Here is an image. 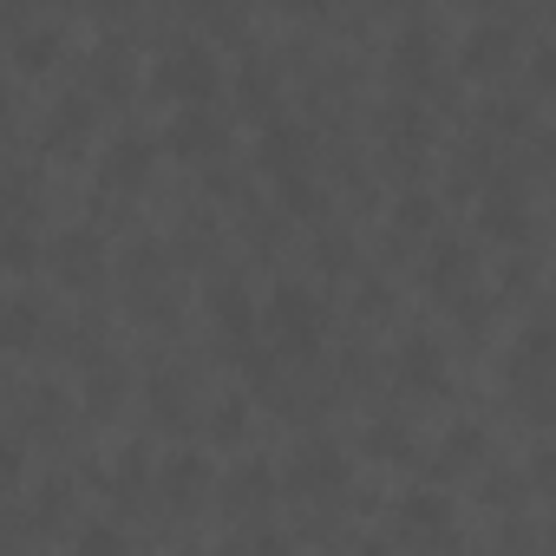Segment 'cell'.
<instances>
[{"instance_id":"1","label":"cell","mask_w":556,"mask_h":556,"mask_svg":"<svg viewBox=\"0 0 556 556\" xmlns=\"http://www.w3.org/2000/svg\"><path fill=\"white\" fill-rule=\"evenodd\" d=\"M262 328L275 341V354L289 361H315L321 354V334H328V308L308 282H275L268 302H262Z\"/></svg>"},{"instance_id":"2","label":"cell","mask_w":556,"mask_h":556,"mask_svg":"<svg viewBox=\"0 0 556 556\" xmlns=\"http://www.w3.org/2000/svg\"><path fill=\"white\" fill-rule=\"evenodd\" d=\"M151 86L164 92V99H177V112L184 105H216V92H223V60H216V47L210 40H164L157 47V60H151Z\"/></svg>"},{"instance_id":"3","label":"cell","mask_w":556,"mask_h":556,"mask_svg":"<svg viewBox=\"0 0 556 556\" xmlns=\"http://www.w3.org/2000/svg\"><path fill=\"white\" fill-rule=\"evenodd\" d=\"M458 536V517H452V497L439 484H413L400 504H393V543L400 549H419V556H439L452 549Z\"/></svg>"},{"instance_id":"4","label":"cell","mask_w":556,"mask_h":556,"mask_svg":"<svg viewBox=\"0 0 556 556\" xmlns=\"http://www.w3.org/2000/svg\"><path fill=\"white\" fill-rule=\"evenodd\" d=\"M282 484H289L295 497H334V491L348 484V452H341L328 432H308V439L289 452Z\"/></svg>"},{"instance_id":"5","label":"cell","mask_w":556,"mask_h":556,"mask_svg":"<svg viewBox=\"0 0 556 556\" xmlns=\"http://www.w3.org/2000/svg\"><path fill=\"white\" fill-rule=\"evenodd\" d=\"M40 262H53V275H60L66 289H92V282H105V236H99L92 223H66V229L47 242Z\"/></svg>"},{"instance_id":"6","label":"cell","mask_w":556,"mask_h":556,"mask_svg":"<svg viewBox=\"0 0 556 556\" xmlns=\"http://www.w3.org/2000/svg\"><path fill=\"white\" fill-rule=\"evenodd\" d=\"M151 491L164 497V510H197L210 491H216V471L203 452H170L151 465Z\"/></svg>"},{"instance_id":"7","label":"cell","mask_w":556,"mask_h":556,"mask_svg":"<svg viewBox=\"0 0 556 556\" xmlns=\"http://www.w3.org/2000/svg\"><path fill=\"white\" fill-rule=\"evenodd\" d=\"M164 138H170V151H177L184 164H216V157L229 151V118H223L216 105H184Z\"/></svg>"},{"instance_id":"8","label":"cell","mask_w":556,"mask_h":556,"mask_svg":"<svg viewBox=\"0 0 556 556\" xmlns=\"http://www.w3.org/2000/svg\"><path fill=\"white\" fill-rule=\"evenodd\" d=\"M530 223H536V216H530V190H523V177H491L484 197H478V229L497 236V242H523Z\"/></svg>"},{"instance_id":"9","label":"cell","mask_w":556,"mask_h":556,"mask_svg":"<svg viewBox=\"0 0 556 556\" xmlns=\"http://www.w3.org/2000/svg\"><path fill=\"white\" fill-rule=\"evenodd\" d=\"M255 151H262V164H268L275 177H302L308 157H315V131H308L302 118H289V112H268Z\"/></svg>"},{"instance_id":"10","label":"cell","mask_w":556,"mask_h":556,"mask_svg":"<svg viewBox=\"0 0 556 556\" xmlns=\"http://www.w3.org/2000/svg\"><path fill=\"white\" fill-rule=\"evenodd\" d=\"M216 491H223V510H229V517H262V510L275 504V491H282V478H275L268 458H242V465L223 471Z\"/></svg>"},{"instance_id":"11","label":"cell","mask_w":556,"mask_h":556,"mask_svg":"<svg viewBox=\"0 0 556 556\" xmlns=\"http://www.w3.org/2000/svg\"><path fill=\"white\" fill-rule=\"evenodd\" d=\"M510 53H517V21H504V14L471 21L465 40H458V66H465V73H504Z\"/></svg>"},{"instance_id":"12","label":"cell","mask_w":556,"mask_h":556,"mask_svg":"<svg viewBox=\"0 0 556 556\" xmlns=\"http://www.w3.org/2000/svg\"><path fill=\"white\" fill-rule=\"evenodd\" d=\"M151 164H157V144L144 131H112L105 151H99V184L105 190H138L151 177Z\"/></svg>"},{"instance_id":"13","label":"cell","mask_w":556,"mask_h":556,"mask_svg":"<svg viewBox=\"0 0 556 556\" xmlns=\"http://www.w3.org/2000/svg\"><path fill=\"white\" fill-rule=\"evenodd\" d=\"M393 79L400 86H432L439 79V34H432V21H406L400 34H393Z\"/></svg>"},{"instance_id":"14","label":"cell","mask_w":556,"mask_h":556,"mask_svg":"<svg viewBox=\"0 0 556 556\" xmlns=\"http://www.w3.org/2000/svg\"><path fill=\"white\" fill-rule=\"evenodd\" d=\"M471 282H478V255H471V242H458V236L445 242V236H439V242H432V262H426V289H432L439 302H452V295L465 302Z\"/></svg>"},{"instance_id":"15","label":"cell","mask_w":556,"mask_h":556,"mask_svg":"<svg viewBox=\"0 0 556 556\" xmlns=\"http://www.w3.org/2000/svg\"><path fill=\"white\" fill-rule=\"evenodd\" d=\"M203 302H210V315H216V328H223V341H229V348H236V341H249V328H255V295H249L242 275H216Z\"/></svg>"},{"instance_id":"16","label":"cell","mask_w":556,"mask_h":556,"mask_svg":"<svg viewBox=\"0 0 556 556\" xmlns=\"http://www.w3.org/2000/svg\"><path fill=\"white\" fill-rule=\"evenodd\" d=\"M393 367H400V387L439 393L445 387V348H439V334H406L400 354H393Z\"/></svg>"},{"instance_id":"17","label":"cell","mask_w":556,"mask_h":556,"mask_svg":"<svg viewBox=\"0 0 556 556\" xmlns=\"http://www.w3.org/2000/svg\"><path fill=\"white\" fill-rule=\"evenodd\" d=\"M86 131H92V99H86V92H60V99L47 105L40 144H47V151H79Z\"/></svg>"},{"instance_id":"18","label":"cell","mask_w":556,"mask_h":556,"mask_svg":"<svg viewBox=\"0 0 556 556\" xmlns=\"http://www.w3.org/2000/svg\"><path fill=\"white\" fill-rule=\"evenodd\" d=\"M40 328H47L40 295H27V289H8V295H0V348H8V354L34 348V341H40Z\"/></svg>"},{"instance_id":"19","label":"cell","mask_w":556,"mask_h":556,"mask_svg":"<svg viewBox=\"0 0 556 556\" xmlns=\"http://www.w3.org/2000/svg\"><path fill=\"white\" fill-rule=\"evenodd\" d=\"M484 452H491V439H484V426L478 419H458L445 439H439V478H452V471H478L484 465Z\"/></svg>"},{"instance_id":"20","label":"cell","mask_w":556,"mask_h":556,"mask_svg":"<svg viewBox=\"0 0 556 556\" xmlns=\"http://www.w3.org/2000/svg\"><path fill=\"white\" fill-rule=\"evenodd\" d=\"M99 484H105V491H112L118 504H131V497H144V491H151V452H144V445H118Z\"/></svg>"},{"instance_id":"21","label":"cell","mask_w":556,"mask_h":556,"mask_svg":"<svg viewBox=\"0 0 556 556\" xmlns=\"http://www.w3.org/2000/svg\"><path fill=\"white\" fill-rule=\"evenodd\" d=\"M34 203H40V170L34 164H8L0 170V229H21Z\"/></svg>"},{"instance_id":"22","label":"cell","mask_w":556,"mask_h":556,"mask_svg":"<svg viewBox=\"0 0 556 556\" xmlns=\"http://www.w3.org/2000/svg\"><path fill=\"white\" fill-rule=\"evenodd\" d=\"M543 361H549V328L536 321V328H523V334H517V348H510V387H517L523 400H536Z\"/></svg>"},{"instance_id":"23","label":"cell","mask_w":556,"mask_h":556,"mask_svg":"<svg viewBox=\"0 0 556 556\" xmlns=\"http://www.w3.org/2000/svg\"><path fill=\"white\" fill-rule=\"evenodd\" d=\"M380 138H387L393 157H419V151H426V112H419L413 99H400V105L380 118Z\"/></svg>"},{"instance_id":"24","label":"cell","mask_w":556,"mask_h":556,"mask_svg":"<svg viewBox=\"0 0 556 556\" xmlns=\"http://www.w3.org/2000/svg\"><path fill=\"white\" fill-rule=\"evenodd\" d=\"M60 40H66V34H60L53 21L21 27V34H14V66H21V73H47V66L60 60Z\"/></svg>"},{"instance_id":"25","label":"cell","mask_w":556,"mask_h":556,"mask_svg":"<svg viewBox=\"0 0 556 556\" xmlns=\"http://www.w3.org/2000/svg\"><path fill=\"white\" fill-rule=\"evenodd\" d=\"M361 452H367V458H380V465H400V458L413 452L406 419H387V413H380V419H367V426H361Z\"/></svg>"},{"instance_id":"26","label":"cell","mask_w":556,"mask_h":556,"mask_svg":"<svg viewBox=\"0 0 556 556\" xmlns=\"http://www.w3.org/2000/svg\"><path fill=\"white\" fill-rule=\"evenodd\" d=\"M125 86H131L125 47H99V53H92V79H86L79 92H86V99H99V92H105V99H125Z\"/></svg>"},{"instance_id":"27","label":"cell","mask_w":556,"mask_h":556,"mask_svg":"<svg viewBox=\"0 0 556 556\" xmlns=\"http://www.w3.org/2000/svg\"><path fill=\"white\" fill-rule=\"evenodd\" d=\"M439 223V197L432 190H400L393 197V236H426Z\"/></svg>"},{"instance_id":"28","label":"cell","mask_w":556,"mask_h":556,"mask_svg":"<svg viewBox=\"0 0 556 556\" xmlns=\"http://www.w3.org/2000/svg\"><path fill=\"white\" fill-rule=\"evenodd\" d=\"M125 387H131V380H125V367H118L112 354H99V361L86 367V406H99V413H112V406L125 400Z\"/></svg>"},{"instance_id":"29","label":"cell","mask_w":556,"mask_h":556,"mask_svg":"<svg viewBox=\"0 0 556 556\" xmlns=\"http://www.w3.org/2000/svg\"><path fill=\"white\" fill-rule=\"evenodd\" d=\"M40 255H47V242L34 236V223H21V229H0V268H8V275H27Z\"/></svg>"},{"instance_id":"30","label":"cell","mask_w":556,"mask_h":556,"mask_svg":"<svg viewBox=\"0 0 556 556\" xmlns=\"http://www.w3.org/2000/svg\"><path fill=\"white\" fill-rule=\"evenodd\" d=\"M236 99L268 118V105H275V66H268V60H249V66L236 73Z\"/></svg>"},{"instance_id":"31","label":"cell","mask_w":556,"mask_h":556,"mask_svg":"<svg viewBox=\"0 0 556 556\" xmlns=\"http://www.w3.org/2000/svg\"><path fill=\"white\" fill-rule=\"evenodd\" d=\"M144 400H151V413H157L164 426H184V413H190V387H184L177 374H157V380L144 387Z\"/></svg>"},{"instance_id":"32","label":"cell","mask_w":556,"mask_h":556,"mask_svg":"<svg viewBox=\"0 0 556 556\" xmlns=\"http://www.w3.org/2000/svg\"><path fill=\"white\" fill-rule=\"evenodd\" d=\"M73 556H131V536L118 523H86L73 536Z\"/></svg>"},{"instance_id":"33","label":"cell","mask_w":556,"mask_h":556,"mask_svg":"<svg viewBox=\"0 0 556 556\" xmlns=\"http://www.w3.org/2000/svg\"><path fill=\"white\" fill-rule=\"evenodd\" d=\"M60 419H66V393H60V387H34V393H27V426L53 432Z\"/></svg>"},{"instance_id":"34","label":"cell","mask_w":556,"mask_h":556,"mask_svg":"<svg viewBox=\"0 0 556 556\" xmlns=\"http://www.w3.org/2000/svg\"><path fill=\"white\" fill-rule=\"evenodd\" d=\"M21 478H27V445L14 432H0V497H14Z\"/></svg>"},{"instance_id":"35","label":"cell","mask_w":556,"mask_h":556,"mask_svg":"<svg viewBox=\"0 0 556 556\" xmlns=\"http://www.w3.org/2000/svg\"><path fill=\"white\" fill-rule=\"evenodd\" d=\"M536 112L523 99H484V131H523Z\"/></svg>"},{"instance_id":"36","label":"cell","mask_w":556,"mask_h":556,"mask_svg":"<svg viewBox=\"0 0 556 556\" xmlns=\"http://www.w3.org/2000/svg\"><path fill=\"white\" fill-rule=\"evenodd\" d=\"M282 203H289V216H315V210H321V184H315V170L282 177Z\"/></svg>"},{"instance_id":"37","label":"cell","mask_w":556,"mask_h":556,"mask_svg":"<svg viewBox=\"0 0 556 556\" xmlns=\"http://www.w3.org/2000/svg\"><path fill=\"white\" fill-rule=\"evenodd\" d=\"M242 426H249V400H242V393H223L216 413H210V432H216V439H242Z\"/></svg>"},{"instance_id":"38","label":"cell","mask_w":556,"mask_h":556,"mask_svg":"<svg viewBox=\"0 0 556 556\" xmlns=\"http://www.w3.org/2000/svg\"><path fill=\"white\" fill-rule=\"evenodd\" d=\"M223 556H289V536H275V530H249V536H236Z\"/></svg>"},{"instance_id":"39","label":"cell","mask_w":556,"mask_h":556,"mask_svg":"<svg viewBox=\"0 0 556 556\" xmlns=\"http://www.w3.org/2000/svg\"><path fill=\"white\" fill-rule=\"evenodd\" d=\"M549 79H556V47L543 40V47H536V86H549Z\"/></svg>"},{"instance_id":"40","label":"cell","mask_w":556,"mask_h":556,"mask_svg":"<svg viewBox=\"0 0 556 556\" xmlns=\"http://www.w3.org/2000/svg\"><path fill=\"white\" fill-rule=\"evenodd\" d=\"M8 112H14V79L0 73V118H8Z\"/></svg>"}]
</instances>
